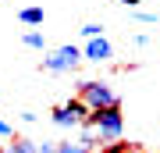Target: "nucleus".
Segmentation results:
<instances>
[{
	"mask_svg": "<svg viewBox=\"0 0 160 153\" xmlns=\"http://www.w3.org/2000/svg\"><path fill=\"white\" fill-rule=\"evenodd\" d=\"M135 150H139L135 142H125V139H121V142H107L100 153H135Z\"/></svg>",
	"mask_w": 160,
	"mask_h": 153,
	"instance_id": "10",
	"label": "nucleus"
},
{
	"mask_svg": "<svg viewBox=\"0 0 160 153\" xmlns=\"http://www.w3.org/2000/svg\"><path fill=\"white\" fill-rule=\"evenodd\" d=\"M0 139H14V128H11V121H4V118H0Z\"/></svg>",
	"mask_w": 160,
	"mask_h": 153,
	"instance_id": "13",
	"label": "nucleus"
},
{
	"mask_svg": "<svg viewBox=\"0 0 160 153\" xmlns=\"http://www.w3.org/2000/svg\"><path fill=\"white\" fill-rule=\"evenodd\" d=\"M135 14V22H142V25H160V14H153V11H132Z\"/></svg>",
	"mask_w": 160,
	"mask_h": 153,
	"instance_id": "12",
	"label": "nucleus"
},
{
	"mask_svg": "<svg viewBox=\"0 0 160 153\" xmlns=\"http://www.w3.org/2000/svg\"><path fill=\"white\" fill-rule=\"evenodd\" d=\"M75 96L86 100V107H89V110H110V107H121L118 89H114L107 79H82Z\"/></svg>",
	"mask_w": 160,
	"mask_h": 153,
	"instance_id": "1",
	"label": "nucleus"
},
{
	"mask_svg": "<svg viewBox=\"0 0 160 153\" xmlns=\"http://www.w3.org/2000/svg\"><path fill=\"white\" fill-rule=\"evenodd\" d=\"M57 153H96V150H89L86 142H78V139H64V142H57Z\"/></svg>",
	"mask_w": 160,
	"mask_h": 153,
	"instance_id": "9",
	"label": "nucleus"
},
{
	"mask_svg": "<svg viewBox=\"0 0 160 153\" xmlns=\"http://www.w3.org/2000/svg\"><path fill=\"white\" fill-rule=\"evenodd\" d=\"M22 43L29 46V50H46V36L39 32V28H29V32L22 36Z\"/></svg>",
	"mask_w": 160,
	"mask_h": 153,
	"instance_id": "8",
	"label": "nucleus"
},
{
	"mask_svg": "<svg viewBox=\"0 0 160 153\" xmlns=\"http://www.w3.org/2000/svg\"><path fill=\"white\" fill-rule=\"evenodd\" d=\"M100 36H103V25H100V22L82 25V39H100Z\"/></svg>",
	"mask_w": 160,
	"mask_h": 153,
	"instance_id": "11",
	"label": "nucleus"
},
{
	"mask_svg": "<svg viewBox=\"0 0 160 153\" xmlns=\"http://www.w3.org/2000/svg\"><path fill=\"white\" fill-rule=\"evenodd\" d=\"M18 118H22L25 125H36V121H39V114H36V110H22V114H18Z\"/></svg>",
	"mask_w": 160,
	"mask_h": 153,
	"instance_id": "14",
	"label": "nucleus"
},
{
	"mask_svg": "<svg viewBox=\"0 0 160 153\" xmlns=\"http://www.w3.org/2000/svg\"><path fill=\"white\" fill-rule=\"evenodd\" d=\"M121 7H128V11H139V4H142V0H118Z\"/></svg>",
	"mask_w": 160,
	"mask_h": 153,
	"instance_id": "16",
	"label": "nucleus"
},
{
	"mask_svg": "<svg viewBox=\"0 0 160 153\" xmlns=\"http://www.w3.org/2000/svg\"><path fill=\"white\" fill-rule=\"evenodd\" d=\"M89 107H86V100L82 96H71V100H64V103H57V107L50 110V121L57 128H64V132H78V128H86L89 125Z\"/></svg>",
	"mask_w": 160,
	"mask_h": 153,
	"instance_id": "2",
	"label": "nucleus"
},
{
	"mask_svg": "<svg viewBox=\"0 0 160 153\" xmlns=\"http://www.w3.org/2000/svg\"><path fill=\"white\" fill-rule=\"evenodd\" d=\"M132 43H135L139 50H142V46H149V36H142V32H139V36H132Z\"/></svg>",
	"mask_w": 160,
	"mask_h": 153,
	"instance_id": "15",
	"label": "nucleus"
},
{
	"mask_svg": "<svg viewBox=\"0 0 160 153\" xmlns=\"http://www.w3.org/2000/svg\"><path fill=\"white\" fill-rule=\"evenodd\" d=\"M0 153H11V146H7V142H0Z\"/></svg>",
	"mask_w": 160,
	"mask_h": 153,
	"instance_id": "17",
	"label": "nucleus"
},
{
	"mask_svg": "<svg viewBox=\"0 0 160 153\" xmlns=\"http://www.w3.org/2000/svg\"><path fill=\"white\" fill-rule=\"evenodd\" d=\"M7 146H11V153H57V142H50V139L36 142V139L14 135V142H7Z\"/></svg>",
	"mask_w": 160,
	"mask_h": 153,
	"instance_id": "6",
	"label": "nucleus"
},
{
	"mask_svg": "<svg viewBox=\"0 0 160 153\" xmlns=\"http://www.w3.org/2000/svg\"><path fill=\"white\" fill-rule=\"evenodd\" d=\"M18 22H22L25 28H39L46 22V11L43 7H22V11H18Z\"/></svg>",
	"mask_w": 160,
	"mask_h": 153,
	"instance_id": "7",
	"label": "nucleus"
},
{
	"mask_svg": "<svg viewBox=\"0 0 160 153\" xmlns=\"http://www.w3.org/2000/svg\"><path fill=\"white\" fill-rule=\"evenodd\" d=\"M82 54H86L89 64H110V61H114V43H110L107 36H100V39H86Z\"/></svg>",
	"mask_w": 160,
	"mask_h": 153,
	"instance_id": "5",
	"label": "nucleus"
},
{
	"mask_svg": "<svg viewBox=\"0 0 160 153\" xmlns=\"http://www.w3.org/2000/svg\"><path fill=\"white\" fill-rule=\"evenodd\" d=\"M82 61H86L82 46L64 43V46H53V50L43 57V61H39V68H43V71H50V75H68V71H75V68H78Z\"/></svg>",
	"mask_w": 160,
	"mask_h": 153,
	"instance_id": "4",
	"label": "nucleus"
},
{
	"mask_svg": "<svg viewBox=\"0 0 160 153\" xmlns=\"http://www.w3.org/2000/svg\"><path fill=\"white\" fill-rule=\"evenodd\" d=\"M89 125L96 128L100 142L107 146V142H121L125 139V110L121 107H110V110H92L89 114ZM100 146V150H103Z\"/></svg>",
	"mask_w": 160,
	"mask_h": 153,
	"instance_id": "3",
	"label": "nucleus"
}]
</instances>
